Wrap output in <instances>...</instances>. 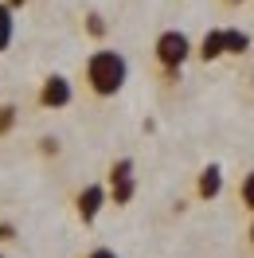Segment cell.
<instances>
[{
	"mask_svg": "<svg viewBox=\"0 0 254 258\" xmlns=\"http://www.w3.org/2000/svg\"><path fill=\"white\" fill-rule=\"evenodd\" d=\"M129 79V63L121 51H94L90 55V63H86V82H90V90H94L98 98H110L117 94L121 86H125Z\"/></svg>",
	"mask_w": 254,
	"mask_h": 258,
	"instance_id": "cell-1",
	"label": "cell"
},
{
	"mask_svg": "<svg viewBox=\"0 0 254 258\" xmlns=\"http://www.w3.org/2000/svg\"><path fill=\"white\" fill-rule=\"evenodd\" d=\"M188 55H192V39L184 32H160L157 39V63L168 71V75H176L180 67L188 63Z\"/></svg>",
	"mask_w": 254,
	"mask_h": 258,
	"instance_id": "cell-2",
	"label": "cell"
},
{
	"mask_svg": "<svg viewBox=\"0 0 254 258\" xmlns=\"http://www.w3.org/2000/svg\"><path fill=\"white\" fill-rule=\"evenodd\" d=\"M133 188H137V180H133V161H121L110 168V196H113V204H129L133 200Z\"/></svg>",
	"mask_w": 254,
	"mask_h": 258,
	"instance_id": "cell-3",
	"label": "cell"
},
{
	"mask_svg": "<svg viewBox=\"0 0 254 258\" xmlns=\"http://www.w3.org/2000/svg\"><path fill=\"white\" fill-rule=\"evenodd\" d=\"M39 102H43L47 110H59V106H67V102H71V82H67L63 75H51V79H43Z\"/></svg>",
	"mask_w": 254,
	"mask_h": 258,
	"instance_id": "cell-4",
	"label": "cell"
},
{
	"mask_svg": "<svg viewBox=\"0 0 254 258\" xmlns=\"http://www.w3.org/2000/svg\"><path fill=\"white\" fill-rule=\"evenodd\" d=\"M102 208H106V188H102V184H86L79 192V215L86 223H94Z\"/></svg>",
	"mask_w": 254,
	"mask_h": 258,
	"instance_id": "cell-5",
	"label": "cell"
},
{
	"mask_svg": "<svg viewBox=\"0 0 254 258\" xmlns=\"http://www.w3.org/2000/svg\"><path fill=\"white\" fill-rule=\"evenodd\" d=\"M219 192H223V172H219V164H207L200 172V200H215Z\"/></svg>",
	"mask_w": 254,
	"mask_h": 258,
	"instance_id": "cell-6",
	"label": "cell"
},
{
	"mask_svg": "<svg viewBox=\"0 0 254 258\" xmlns=\"http://www.w3.org/2000/svg\"><path fill=\"white\" fill-rule=\"evenodd\" d=\"M250 47V35L238 32V28H223V55H242Z\"/></svg>",
	"mask_w": 254,
	"mask_h": 258,
	"instance_id": "cell-7",
	"label": "cell"
},
{
	"mask_svg": "<svg viewBox=\"0 0 254 258\" xmlns=\"http://www.w3.org/2000/svg\"><path fill=\"white\" fill-rule=\"evenodd\" d=\"M223 55V32H207L200 43V59H219Z\"/></svg>",
	"mask_w": 254,
	"mask_h": 258,
	"instance_id": "cell-8",
	"label": "cell"
},
{
	"mask_svg": "<svg viewBox=\"0 0 254 258\" xmlns=\"http://www.w3.org/2000/svg\"><path fill=\"white\" fill-rule=\"evenodd\" d=\"M12 32H16V20H12V8L0 4V51L12 43Z\"/></svg>",
	"mask_w": 254,
	"mask_h": 258,
	"instance_id": "cell-9",
	"label": "cell"
},
{
	"mask_svg": "<svg viewBox=\"0 0 254 258\" xmlns=\"http://www.w3.org/2000/svg\"><path fill=\"white\" fill-rule=\"evenodd\" d=\"M238 196H242L246 211H254V172H246V176H242V188H238Z\"/></svg>",
	"mask_w": 254,
	"mask_h": 258,
	"instance_id": "cell-10",
	"label": "cell"
},
{
	"mask_svg": "<svg viewBox=\"0 0 254 258\" xmlns=\"http://www.w3.org/2000/svg\"><path fill=\"white\" fill-rule=\"evenodd\" d=\"M12 125H16V110L12 106H0V133H8Z\"/></svg>",
	"mask_w": 254,
	"mask_h": 258,
	"instance_id": "cell-11",
	"label": "cell"
},
{
	"mask_svg": "<svg viewBox=\"0 0 254 258\" xmlns=\"http://www.w3.org/2000/svg\"><path fill=\"white\" fill-rule=\"evenodd\" d=\"M86 28H90V35H102V32H106V24H102V16H90V24H86Z\"/></svg>",
	"mask_w": 254,
	"mask_h": 258,
	"instance_id": "cell-12",
	"label": "cell"
},
{
	"mask_svg": "<svg viewBox=\"0 0 254 258\" xmlns=\"http://www.w3.org/2000/svg\"><path fill=\"white\" fill-rule=\"evenodd\" d=\"M86 258H117V254H113L110 246H98V250H90V254H86Z\"/></svg>",
	"mask_w": 254,
	"mask_h": 258,
	"instance_id": "cell-13",
	"label": "cell"
},
{
	"mask_svg": "<svg viewBox=\"0 0 254 258\" xmlns=\"http://www.w3.org/2000/svg\"><path fill=\"white\" fill-rule=\"evenodd\" d=\"M0 235H4V239H16V227H8V223H0Z\"/></svg>",
	"mask_w": 254,
	"mask_h": 258,
	"instance_id": "cell-14",
	"label": "cell"
},
{
	"mask_svg": "<svg viewBox=\"0 0 254 258\" xmlns=\"http://www.w3.org/2000/svg\"><path fill=\"white\" fill-rule=\"evenodd\" d=\"M20 4H28V0H8V8H20Z\"/></svg>",
	"mask_w": 254,
	"mask_h": 258,
	"instance_id": "cell-15",
	"label": "cell"
},
{
	"mask_svg": "<svg viewBox=\"0 0 254 258\" xmlns=\"http://www.w3.org/2000/svg\"><path fill=\"white\" fill-rule=\"evenodd\" d=\"M250 246H254V223H250Z\"/></svg>",
	"mask_w": 254,
	"mask_h": 258,
	"instance_id": "cell-16",
	"label": "cell"
},
{
	"mask_svg": "<svg viewBox=\"0 0 254 258\" xmlns=\"http://www.w3.org/2000/svg\"><path fill=\"white\" fill-rule=\"evenodd\" d=\"M231 4H238V0H231Z\"/></svg>",
	"mask_w": 254,
	"mask_h": 258,
	"instance_id": "cell-17",
	"label": "cell"
},
{
	"mask_svg": "<svg viewBox=\"0 0 254 258\" xmlns=\"http://www.w3.org/2000/svg\"><path fill=\"white\" fill-rule=\"evenodd\" d=\"M0 258H4V254H0Z\"/></svg>",
	"mask_w": 254,
	"mask_h": 258,
	"instance_id": "cell-18",
	"label": "cell"
}]
</instances>
